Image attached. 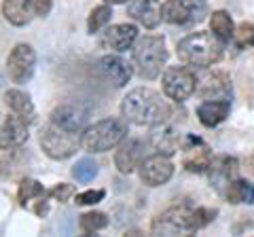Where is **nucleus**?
<instances>
[{"label":"nucleus","instance_id":"obj_1","mask_svg":"<svg viewBox=\"0 0 254 237\" xmlns=\"http://www.w3.org/2000/svg\"><path fill=\"white\" fill-rule=\"evenodd\" d=\"M121 115L140 127H157L172 117V106L161 98V93L148 87H136L121 102Z\"/></svg>","mask_w":254,"mask_h":237},{"label":"nucleus","instance_id":"obj_2","mask_svg":"<svg viewBox=\"0 0 254 237\" xmlns=\"http://www.w3.org/2000/svg\"><path fill=\"white\" fill-rule=\"evenodd\" d=\"M218 212L210 208H189V205H174L161 212L153 220L155 235H185L195 233L199 229L208 227Z\"/></svg>","mask_w":254,"mask_h":237},{"label":"nucleus","instance_id":"obj_3","mask_svg":"<svg viewBox=\"0 0 254 237\" xmlns=\"http://www.w3.org/2000/svg\"><path fill=\"white\" fill-rule=\"evenodd\" d=\"M178 58L189 66L208 68L222 58L220 38L214 32H195L182 38L176 47Z\"/></svg>","mask_w":254,"mask_h":237},{"label":"nucleus","instance_id":"obj_4","mask_svg":"<svg viewBox=\"0 0 254 237\" xmlns=\"http://www.w3.org/2000/svg\"><path fill=\"white\" fill-rule=\"evenodd\" d=\"M127 138V125L121 118H104L91 127H87L81 136V146L89 153H106L119 146Z\"/></svg>","mask_w":254,"mask_h":237},{"label":"nucleus","instance_id":"obj_5","mask_svg":"<svg viewBox=\"0 0 254 237\" xmlns=\"http://www.w3.org/2000/svg\"><path fill=\"white\" fill-rule=\"evenodd\" d=\"M168 61V49L161 36H144L140 38L133 49V66L138 74L146 81H155Z\"/></svg>","mask_w":254,"mask_h":237},{"label":"nucleus","instance_id":"obj_6","mask_svg":"<svg viewBox=\"0 0 254 237\" xmlns=\"http://www.w3.org/2000/svg\"><path fill=\"white\" fill-rule=\"evenodd\" d=\"M38 142H41L45 155L55 161H64V159H68V157H72L78 151V146H81V140H78L72 131H66L53 123L45 125L41 129Z\"/></svg>","mask_w":254,"mask_h":237},{"label":"nucleus","instance_id":"obj_7","mask_svg":"<svg viewBox=\"0 0 254 237\" xmlns=\"http://www.w3.org/2000/svg\"><path fill=\"white\" fill-rule=\"evenodd\" d=\"M197 91V76L187 66H170L163 72V93L174 102H185Z\"/></svg>","mask_w":254,"mask_h":237},{"label":"nucleus","instance_id":"obj_8","mask_svg":"<svg viewBox=\"0 0 254 237\" xmlns=\"http://www.w3.org/2000/svg\"><path fill=\"white\" fill-rule=\"evenodd\" d=\"M203 15H205L203 0H165L161 4V19L174 23V26L201 21Z\"/></svg>","mask_w":254,"mask_h":237},{"label":"nucleus","instance_id":"obj_9","mask_svg":"<svg viewBox=\"0 0 254 237\" xmlns=\"http://www.w3.org/2000/svg\"><path fill=\"white\" fill-rule=\"evenodd\" d=\"M36 68V53L30 45H17L13 47V51L6 58V72L13 78V83L23 85L30 83V78L34 76Z\"/></svg>","mask_w":254,"mask_h":237},{"label":"nucleus","instance_id":"obj_10","mask_svg":"<svg viewBox=\"0 0 254 237\" xmlns=\"http://www.w3.org/2000/svg\"><path fill=\"white\" fill-rule=\"evenodd\" d=\"M174 176V163L165 155H150L140 163V178L148 186H161Z\"/></svg>","mask_w":254,"mask_h":237},{"label":"nucleus","instance_id":"obj_11","mask_svg":"<svg viewBox=\"0 0 254 237\" xmlns=\"http://www.w3.org/2000/svg\"><path fill=\"white\" fill-rule=\"evenodd\" d=\"M87 118H89V108H85L81 104H62L58 108H53L51 113V123L58 125V127L66 129V131H72V133H78Z\"/></svg>","mask_w":254,"mask_h":237},{"label":"nucleus","instance_id":"obj_12","mask_svg":"<svg viewBox=\"0 0 254 237\" xmlns=\"http://www.w3.org/2000/svg\"><path fill=\"white\" fill-rule=\"evenodd\" d=\"M182 165H185L189 172H197V174L210 170V165H212V153H210V148L203 144V140L195 138V136H189L187 138Z\"/></svg>","mask_w":254,"mask_h":237},{"label":"nucleus","instance_id":"obj_13","mask_svg":"<svg viewBox=\"0 0 254 237\" xmlns=\"http://www.w3.org/2000/svg\"><path fill=\"white\" fill-rule=\"evenodd\" d=\"M30 123L26 118H21L19 115H9L4 118V125L0 129V148H19L21 144H26L30 133H28Z\"/></svg>","mask_w":254,"mask_h":237},{"label":"nucleus","instance_id":"obj_14","mask_svg":"<svg viewBox=\"0 0 254 237\" xmlns=\"http://www.w3.org/2000/svg\"><path fill=\"white\" fill-rule=\"evenodd\" d=\"M136 41H138V28L133 23H117V26H110L102 34L100 45L106 47V49L127 51Z\"/></svg>","mask_w":254,"mask_h":237},{"label":"nucleus","instance_id":"obj_15","mask_svg":"<svg viewBox=\"0 0 254 237\" xmlns=\"http://www.w3.org/2000/svg\"><path fill=\"white\" fill-rule=\"evenodd\" d=\"M142 157H144V146L138 138H125L115 153V165L121 174H131L136 168H140Z\"/></svg>","mask_w":254,"mask_h":237},{"label":"nucleus","instance_id":"obj_16","mask_svg":"<svg viewBox=\"0 0 254 237\" xmlns=\"http://www.w3.org/2000/svg\"><path fill=\"white\" fill-rule=\"evenodd\" d=\"M127 15L140 21L144 28L153 30L161 21V4L159 0H129L127 2Z\"/></svg>","mask_w":254,"mask_h":237},{"label":"nucleus","instance_id":"obj_17","mask_svg":"<svg viewBox=\"0 0 254 237\" xmlns=\"http://www.w3.org/2000/svg\"><path fill=\"white\" fill-rule=\"evenodd\" d=\"M100 70L106 81H110L115 87L127 85L133 74V68L127 64L125 59L119 58V55H104V58L100 59Z\"/></svg>","mask_w":254,"mask_h":237},{"label":"nucleus","instance_id":"obj_18","mask_svg":"<svg viewBox=\"0 0 254 237\" xmlns=\"http://www.w3.org/2000/svg\"><path fill=\"white\" fill-rule=\"evenodd\" d=\"M197 89H199L201 98L205 100H229V96H231V81L222 72H212L201 78Z\"/></svg>","mask_w":254,"mask_h":237},{"label":"nucleus","instance_id":"obj_19","mask_svg":"<svg viewBox=\"0 0 254 237\" xmlns=\"http://www.w3.org/2000/svg\"><path fill=\"white\" fill-rule=\"evenodd\" d=\"M229 110H231L229 100H205L197 108V117H199L203 127H216L218 123H222L229 117Z\"/></svg>","mask_w":254,"mask_h":237},{"label":"nucleus","instance_id":"obj_20","mask_svg":"<svg viewBox=\"0 0 254 237\" xmlns=\"http://www.w3.org/2000/svg\"><path fill=\"white\" fill-rule=\"evenodd\" d=\"M34 13V2L32 0H4L2 2V15L11 26H28Z\"/></svg>","mask_w":254,"mask_h":237},{"label":"nucleus","instance_id":"obj_21","mask_svg":"<svg viewBox=\"0 0 254 237\" xmlns=\"http://www.w3.org/2000/svg\"><path fill=\"white\" fill-rule=\"evenodd\" d=\"M4 102L15 115H19L21 118H26L28 123L34 121V104L26 91L21 89H9L4 93Z\"/></svg>","mask_w":254,"mask_h":237},{"label":"nucleus","instance_id":"obj_22","mask_svg":"<svg viewBox=\"0 0 254 237\" xmlns=\"http://www.w3.org/2000/svg\"><path fill=\"white\" fill-rule=\"evenodd\" d=\"M157 131L153 133V146L159 155H165V157H172L174 153L178 151V142L180 136L174 129L170 127H163V125H157Z\"/></svg>","mask_w":254,"mask_h":237},{"label":"nucleus","instance_id":"obj_23","mask_svg":"<svg viewBox=\"0 0 254 237\" xmlns=\"http://www.w3.org/2000/svg\"><path fill=\"white\" fill-rule=\"evenodd\" d=\"M225 195L229 203H254V184L246 182L242 178H235L229 182Z\"/></svg>","mask_w":254,"mask_h":237},{"label":"nucleus","instance_id":"obj_24","mask_svg":"<svg viewBox=\"0 0 254 237\" xmlns=\"http://www.w3.org/2000/svg\"><path fill=\"white\" fill-rule=\"evenodd\" d=\"M210 28L220 41H231L233 34H235L233 19L227 11H214L212 17H210Z\"/></svg>","mask_w":254,"mask_h":237},{"label":"nucleus","instance_id":"obj_25","mask_svg":"<svg viewBox=\"0 0 254 237\" xmlns=\"http://www.w3.org/2000/svg\"><path fill=\"white\" fill-rule=\"evenodd\" d=\"M110 17H113V9H110L108 4L95 6V9L89 13V19H87V30H89V34L100 32V30L110 21Z\"/></svg>","mask_w":254,"mask_h":237},{"label":"nucleus","instance_id":"obj_26","mask_svg":"<svg viewBox=\"0 0 254 237\" xmlns=\"http://www.w3.org/2000/svg\"><path fill=\"white\" fill-rule=\"evenodd\" d=\"M78 225H81L83 233H95L108 227V216L104 212H87V214L81 216Z\"/></svg>","mask_w":254,"mask_h":237},{"label":"nucleus","instance_id":"obj_27","mask_svg":"<svg viewBox=\"0 0 254 237\" xmlns=\"http://www.w3.org/2000/svg\"><path fill=\"white\" fill-rule=\"evenodd\" d=\"M45 195V188L43 184L34 178H23L21 184H19V191H17V199L21 205H26V201L30 199H36V197H43Z\"/></svg>","mask_w":254,"mask_h":237},{"label":"nucleus","instance_id":"obj_28","mask_svg":"<svg viewBox=\"0 0 254 237\" xmlns=\"http://www.w3.org/2000/svg\"><path fill=\"white\" fill-rule=\"evenodd\" d=\"M72 176L83 184L91 182V180L98 176V163H95L93 159H89V157H85V159L76 161V165L72 168Z\"/></svg>","mask_w":254,"mask_h":237},{"label":"nucleus","instance_id":"obj_29","mask_svg":"<svg viewBox=\"0 0 254 237\" xmlns=\"http://www.w3.org/2000/svg\"><path fill=\"white\" fill-rule=\"evenodd\" d=\"M106 197V191L104 188H95V191H85V193H78L74 197V201L78 205H95V203H100L102 199Z\"/></svg>","mask_w":254,"mask_h":237},{"label":"nucleus","instance_id":"obj_30","mask_svg":"<svg viewBox=\"0 0 254 237\" xmlns=\"http://www.w3.org/2000/svg\"><path fill=\"white\" fill-rule=\"evenodd\" d=\"M235 36L240 45H254V23H242L235 30Z\"/></svg>","mask_w":254,"mask_h":237},{"label":"nucleus","instance_id":"obj_31","mask_svg":"<svg viewBox=\"0 0 254 237\" xmlns=\"http://www.w3.org/2000/svg\"><path fill=\"white\" fill-rule=\"evenodd\" d=\"M72 195H74V186L66 184V182H62L49 191V197H53V199H58V201H68Z\"/></svg>","mask_w":254,"mask_h":237},{"label":"nucleus","instance_id":"obj_32","mask_svg":"<svg viewBox=\"0 0 254 237\" xmlns=\"http://www.w3.org/2000/svg\"><path fill=\"white\" fill-rule=\"evenodd\" d=\"M32 2H34V13L41 15V17H47L51 13L53 0H32Z\"/></svg>","mask_w":254,"mask_h":237},{"label":"nucleus","instance_id":"obj_33","mask_svg":"<svg viewBox=\"0 0 254 237\" xmlns=\"http://www.w3.org/2000/svg\"><path fill=\"white\" fill-rule=\"evenodd\" d=\"M47 210H49V205H47V203H43V201H41V203L36 205V210H34V212H36L38 216H45V214H47Z\"/></svg>","mask_w":254,"mask_h":237},{"label":"nucleus","instance_id":"obj_34","mask_svg":"<svg viewBox=\"0 0 254 237\" xmlns=\"http://www.w3.org/2000/svg\"><path fill=\"white\" fill-rule=\"evenodd\" d=\"M246 165H248V172L254 174V159H248V161H246Z\"/></svg>","mask_w":254,"mask_h":237},{"label":"nucleus","instance_id":"obj_35","mask_svg":"<svg viewBox=\"0 0 254 237\" xmlns=\"http://www.w3.org/2000/svg\"><path fill=\"white\" fill-rule=\"evenodd\" d=\"M110 4H123V2H129V0H106Z\"/></svg>","mask_w":254,"mask_h":237}]
</instances>
